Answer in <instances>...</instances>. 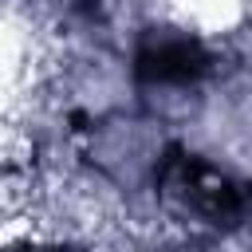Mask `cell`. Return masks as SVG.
Wrapping results in <instances>:
<instances>
[{"instance_id":"1","label":"cell","mask_w":252,"mask_h":252,"mask_svg":"<svg viewBox=\"0 0 252 252\" xmlns=\"http://www.w3.org/2000/svg\"><path fill=\"white\" fill-rule=\"evenodd\" d=\"M150 181L161 209L185 224L236 228L252 220V181L209 161L197 150L165 146L150 161Z\"/></svg>"},{"instance_id":"2","label":"cell","mask_w":252,"mask_h":252,"mask_svg":"<svg viewBox=\"0 0 252 252\" xmlns=\"http://www.w3.org/2000/svg\"><path fill=\"white\" fill-rule=\"evenodd\" d=\"M130 71L142 87L158 91H185L205 83L217 71V55L205 39L181 32V28H150L130 59Z\"/></svg>"},{"instance_id":"3","label":"cell","mask_w":252,"mask_h":252,"mask_svg":"<svg viewBox=\"0 0 252 252\" xmlns=\"http://www.w3.org/2000/svg\"><path fill=\"white\" fill-rule=\"evenodd\" d=\"M16 252H71V248H59V244H28V248H16Z\"/></svg>"}]
</instances>
